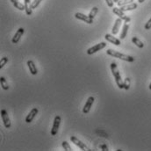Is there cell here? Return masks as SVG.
I'll list each match as a JSON object with an SVG mask.
<instances>
[{
	"mask_svg": "<svg viewBox=\"0 0 151 151\" xmlns=\"http://www.w3.org/2000/svg\"><path fill=\"white\" fill-rule=\"evenodd\" d=\"M110 66H111V70H112V73H113V75L115 78V81H116L118 87L120 89H124V82L121 79V76H120V73L118 70L116 62H112Z\"/></svg>",
	"mask_w": 151,
	"mask_h": 151,
	"instance_id": "cell-1",
	"label": "cell"
},
{
	"mask_svg": "<svg viewBox=\"0 0 151 151\" xmlns=\"http://www.w3.org/2000/svg\"><path fill=\"white\" fill-rule=\"evenodd\" d=\"M106 53H107V55H109L111 56H113L115 58H119L120 60H123V61H128V62H134L135 61V58L133 56L120 53V52L113 50V49H107Z\"/></svg>",
	"mask_w": 151,
	"mask_h": 151,
	"instance_id": "cell-2",
	"label": "cell"
},
{
	"mask_svg": "<svg viewBox=\"0 0 151 151\" xmlns=\"http://www.w3.org/2000/svg\"><path fill=\"white\" fill-rule=\"evenodd\" d=\"M105 47H106V43H105V42H100V43H98V44H97V45H95V46L90 48V49L87 50V54L91 55L95 54L96 52H98V51H99V50L105 49Z\"/></svg>",
	"mask_w": 151,
	"mask_h": 151,
	"instance_id": "cell-3",
	"label": "cell"
},
{
	"mask_svg": "<svg viewBox=\"0 0 151 151\" xmlns=\"http://www.w3.org/2000/svg\"><path fill=\"white\" fill-rule=\"evenodd\" d=\"M61 117L60 116H55V120H54V124H53V126H52V129H51V135H57V132H58V129H59V126H60V124H61Z\"/></svg>",
	"mask_w": 151,
	"mask_h": 151,
	"instance_id": "cell-4",
	"label": "cell"
},
{
	"mask_svg": "<svg viewBox=\"0 0 151 151\" xmlns=\"http://www.w3.org/2000/svg\"><path fill=\"white\" fill-rule=\"evenodd\" d=\"M113 12L114 13V14H116L117 16H119V18H120L122 20H124L125 22H129V21L131 20V18H129V17H127L126 15H125L124 14V12L123 11H121L120 9H119V8H117V7H113Z\"/></svg>",
	"mask_w": 151,
	"mask_h": 151,
	"instance_id": "cell-5",
	"label": "cell"
},
{
	"mask_svg": "<svg viewBox=\"0 0 151 151\" xmlns=\"http://www.w3.org/2000/svg\"><path fill=\"white\" fill-rule=\"evenodd\" d=\"M70 141L71 142H73L76 146H77L78 148H80L82 150H86V151H90L91 149L86 146L83 142H82L80 140H78L76 136H71L70 137Z\"/></svg>",
	"mask_w": 151,
	"mask_h": 151,
	"instance_id": "cell-6",
	"label": "cell"
},
{
	"mask_svg": "<svg viewBox=\"0 0 151 151\" xmlns=\"http://www.w3.org/2000/svg\"><path fill=\"white\" fill-rule=\"evenodd\" d=\"M1 117H2V120H3V123H4L5 126L6 128H10L12 124H11V120H10V118L8 116V113L5 110L1 111Z\"/></svg>",
	"mask_w": 151,
	"mask_h": 151,
	"instance_id": "cell-7",
	"label": "cell"
},
{
	"mask_svg": "<svg viewBox=\"0 0 151 151\" xmlns=\"http://www.w3.org/2000/svg\"><path fill=\"white\" fill-rule=\"evenodd\" d=\"M94 98L93 97H90L88 99H87V101H86V103H85V105H84V106H83V113H84V114H87L89 112H90V110H91V108H92V104H93V102H94Z\"/></svg>",
	"mask_w": 151,
	"mask_h": 151,
	"instance_id": "cell-8",
	"label": "cell"
},
{
	"mask_svg": "<svg viewBox=\"0 0 151 151\" xmlns=\"http://www.w3.org/2000/svg\"><path fill=\"white\" fill-rule=\"evenodd\" d=\"M75 18H77V19L83 20V21H84L85 23H88V24L93 23V19L92 18H91L89 16H86V15H84V14H83L81 12H77L75 14Z\"/></svg>",
	"mask_w": 151,
	"mask_h": 151,
	"instance_id": "cell-9",
	"label": "cell"
},
{
	"mask_svg": "<svg viewBox=\"0 0 151 151\" xmlns=\"http://www.w3.org/2000/svg\"><path fill=\"white\" fill-rule=\"evenodd\" d=\"M24 31H25V30H24V28H22V27L18 28V30L16 32L14 37H13L12 40V41L13 44H17V43L19 41V40L21 39V37H22V35H23V33H24Z\"/></svg>",
	"mask_w": 151,
	"mask_h": 151,
	"instance_id": "cell-10",
	"label": "cell"
},
{
	"mask_svg": "<svg viewBox=\"0 0 151 151\" xmlns=\"http://www.w3.org/2000/svg\"><path fill=\"white\" fill-rule=\"evenodd\" d=\"M105 40H106L107 41H109V42L113 43V44H114V45H116V46H120V40H119V39L113 37L112 34H108V33H107V34L105 35Z\"/></svg>",
	"mask_w": 151,
	"mask_h": 151,
	"instance_id": "cell-11",
	"label": "cell"
},
{
	"mask_svg": "<svg viewBox=\"0 0 151 151\" xmlns=\"http://www.w3.org/2000/svg\"><path fill=\"white\" fill-rule=\"evenodd\" d=\"M38 109L37 108H33L31 111H30V113H29V114L27 116V118H26V122L27 123H31L32 121H33V120L35 118V116H36V114L38 113Z\"/></svg>",
	"mask_w": 151,
	"mask_h": 151,
	"instance_id": "cell-12",
	"label": "cell"
},
{
	"mask_svg": "<svg viewBox=\"0 0 151 151\" xmlns=\"http://www.w3.org/2000/svg\"><path fill=\"white\" fill-rule=\"evenodd\" d=\"M121 22H122V19L120 18H117L116 21H115V23L113 27V29H112V32H113V35H116L118 33H119V29H120V27L121 25Z\"/></svg>",
	"mask_w": 151,
	"mask_h": 151,
	"instance_id": "cell-13",
	"label": "cell"
},
{
	"mask_svg": "<svg viewBox=\"0 0 151 151\" xmlns=\"http://www.w3.org/2000/svg\"><path fill=\"white\" fill-rule=\"evenodd\" d=\"M27 66H28V68H29V71L31 72L32 75H37V73H38V70H37L36 65H35L34 62H33V61L29 60V61H27Z\"/></svg>",
	"mask_w": 151,
	"mask_h": 151,
	"instance_id": "cell-14",
	"label": "cell"
},
{
	"mask_svg": "<svg viewBox=\"0 0 151 151\" xmlns=\"http://www.w3.org/2000/svg\"><path fill=\"white\" fill-rule=\"evenodd\" d=\"M138 6V5L136 3H131V4H128L126 5H124V6H121L120 7V10L123 11V12H126V11H132V10H135L136 9Z\"/></svg>",
	"mask_w": 151,
	"mask_h": 151,
	"instance_id": "cell-15",
	"label": "cell"
},
{
	"mask_svg": "<svg viewBox=\"0 0 151 151\" xmlns=\"http://www.w3.org/2000/svg\"><path fill=\"white\" fill-rule=\"evenodd\" d=\"M24 5H25V11L27 15H31L33 12V9L31 7L30 0H24Z\"/></svg>",
	"mask_w": 151,
	"mask_h": 151,
	"instance_id": "cell-16",
	"label": "cell"
},
{
	"mask_svg": "<svg viewBox=\"0 0 151 151\" xmlns=\"http://www.w3.org/2000/svg\"><path fill=\"white\" fill-rule=\"evenodd\" d=\"M128 28H129V24L127 22H125L124 25H123V27H122V32L120 33V39L123 40L126 38V34H127V31H128Z\"/></svg>",
	"mask_w": 151,
	"mask_h": 151,
	"instance_id": "cell-17",
	"label": "cell"
},
{
	"mask_svg": "<svg viewBox=\"0 0 151 151\" xmlns=\"http://www.w3.org/2000/svg\"><path fill=\"white\" fill-rule=\"evenodd\" d=\"M132 41H133L134 44H135V45H136L138 48H140V49H142V48L144 47L143 42H142L141 40H139L137 37H133V38H132Z\"/></svg>",
	"mask_w": 151,
	"mask_h": 151,
	"instance_id": "cell-18",
	"label": "cell"
},
{
	"mask_svg": "<svg viewBox=\"0 0 151 151\" xmlns=\"http://www.w3.org/2000/svg\"><path fill=\"white\" fill-rule=\"evenodd\" d=\"M0 83H1V86H2V88H3L5 91L9 90L8 83L6 82V80H5V78L4 77H0Z\"/></svg>",
	"mask_w": 151,
	"mask_h": 151,
	"instance_id": "cell-19",
	"label": "cell"
},
{
	"mask_svg": "<svg viewBox=\"0 0 151 151\" xmlns=\"http://www.w3.org/2000/svg\"><path fill=\"white\" fill-rule=\"evenodd\" d=\"M132 2H133V0H120V1H119L117 4H118V5H119L120 7H121V6L126 5H128V4H131Z\"/></svg>",
	"mask_w": 151,
	"mask_h": 151,
	"instance_id": "cell-20",
	"label": "cell"
},
{
	"mask_svg": "<svg viewBox=\"0 0 151 151\" xmlns=\"http://www.w3.org/2000/svg\"><path fill=\"white\" fill-rule=\"evenodd\" d=\"M61 146H62V148H64V150L65 151H71V147H70V145L69 144L68 141H62Z\"/></svg>",
	"mask_w": 151,
	"mask_h": 151,
	"instance_id": "cell-21",
	"label": "cell"
},
{
	"mask_svg": "<svg viewBox=\"0 0 151 151\" xmlns=\"http://www.w3.org/2000/svg\"><path fill=\"white\" fill-rule=\"evenodd\" d=\"M98 7H93L92 9V11L90 12V14H89V17L91 18H94V17L97 15V13H98Z\"/></svg>",
	"mask_w": 151,
	"mask_h": 151,
	"instance_id": "cell-22",
	"label": "cell"
},
{
	"mask_svg": "<svg viewBox=\"0 0 151 151\" xmlns=\"http://www.w3.org/2000/svg\"><path fill=\"white\" fill-rule=\"evenodd\" d=\"M13 5H14V7H16L17 9H18V10H20V11H23V10H25V5H23V4H21V3H19V2H15V3H13Z\"/></svg>",
	"mask_w": 151,
	"mask_h": 151,
	"instance_id": "cell-23",
	"label": "cell"
},
{
	"mask_svg": "<svg viewBox=\"0 0 151 151\" xmlns=\"http://www.w3.org/2000/svg\"><path fill=\"white\" fill-rule=\"evenodd\" d=\"M129 88H130V78L126 77L124 81V89L127 91Z\"/></svg>",
	"mask_w": 151,
	"mask_h": 151,
	"instance_id": "cell-24",
	"label": "cell"
},
{
	"mask_svg": "<svg viewBox=\"0 0 151 151\" xmlns=\"http://www.w3.org/2000/svg\"><path fill=\"white\" fill-rule=\"evenodd\" d=\"M8 62V58L7 57H3V58H1V61H0V69H2L5 64Z\"/></svg>",
	"mask_w": 151,
	"mask_h": 151,
	"instance_id": "cell-25",
	"label": "cell"
},
{
	"mask_svg": "<svg viewBox=\"0 0 151 151\" xmlns=\"http://www.w3.org/2000/svg\"><path fill=\"white\" fill-rule=\"evenodd\" d=\"M42 1V0H33V2H32L31 3V7H32V9H35L39 5H40V3Z\"/></svg>",
	"mask_w": 151,
	"mask_h": 151,
	"instance_id": "cell-26",
	"label": "cell"
},
{
	"mask_svg": "<svg viewBox=\"0 0 151 151\" xmlns=\"http://www.w3.org/2000/svg\"><path fill=\"white\" fill-rule=\"evenodd\" d=\"M151 28V18H149V20L145 24V29L146 30H149Z\"/></svg>",
	"mask_w": 151,
	"mask_h": 151,
	"instance_id": "cell-27",
	"label": "cell"
},
{
	"mask_svg": "<svg viewBox=\"0 0 151 151\" xmlns=\"http://www.w3.org/2000/svg\"><path fill=\"white\" fill-rule=\"evenodd\" d=\"M105 2L107 4V5H108L109 7H113V0H105Z\"/></svg>",
	"mask_w": 151,
	"mask_h": 151,
	"instance_id": "cell-28",
	"label": "cell"
},
{
	"mask_svg": "<svg viewBox=\"0 0 151 151\" xmlns=\"http://www.w3.org/2000/svg\"><path fill=\"white\" fill-rule=\"evenodd\" d=\"M99 148L102 149V150H104V151H107L108 150V148H107V146L106 145H105V144H101V145H99Z\"/></svg>",
	"mask_w": 151,
	"mask_h": 151,
	"instance_id": "cell-29",
	"label": "cell"
},
{
	"mask_svg": "<svg viewBox=\"0 0 151 151\" xmlns=\"http://www.w3.org/2000/svg\"><path fill=\"white\" fill-rule=\"evenodd\" d=\"M144 1H145V0H138V2H139V3H141H141H143Z\"/></svg>",
	"mask_w": 151,
	"mask_h": 151,
	"instance_id": "cell-30",
	"label": "cell"
},
{
	"mask_svg": "<svg viewBox=\"0 0 151 151\" xmlns=\"http://www.w3.org/2000/svg\"><path fill=\"white\" fill-rule=\"evenodd\" d=\"M17 1H18V0H11V2H12V4H13V3H15V2H17Z\"/></svg>",
	"mask_w": 151,
	"mask_h": 151,
	"instance_id": "cell-31",
	"label": "cell"
},
{
	"mask_svg": "<svg viewBox=\"0 0 151 151\" xmlns=\"http://www.w3.org/2000/svg\"><path fill=\"white\" fill-rule=\"evenodd\" d=\"M119 1H120V0H113V2H114V3H118Z\"/></svg>",
	"mask_w": 151,
	"mask_h": 151,
	"instance_id": "cell-32",
	"label": "cell"
},
{
	"mask_svg": "<svg viewBox=\"0 0 151 151\" xmlns=\"http://www.w3.org/2000/svg\"><path fill=\"white\" fill-rule=\"evenodd\" d=\"M148 88H149V90H151V83H150V84H149V86H148Z\"/></svg>",
	"mask_w": 151,
	"mask_h": 151,
	"instance_id": "cell-33",
	"label": "cell"
}]
</instances>
